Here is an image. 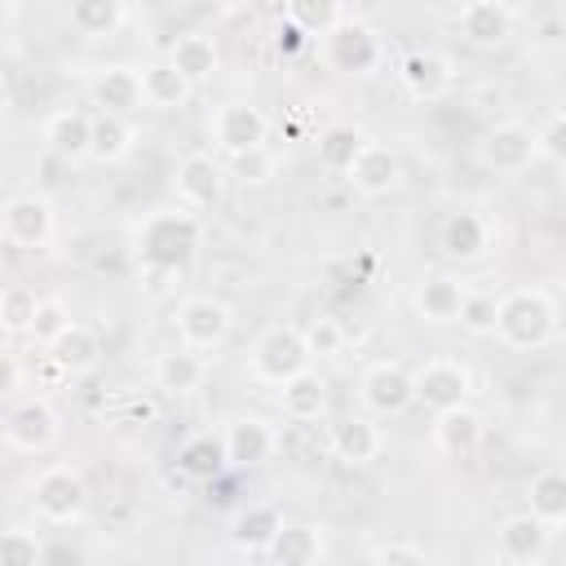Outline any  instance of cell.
Segmentation results:
<instances>
[{
    "label": "cell",
    "instance_id": "obj_31",
    "mask_svg": "<svg viewBox=\"0 0 566 566\" xmlns=\"http://www.w3.org/2000/svg\"><path fill=\"white\" fill-rule=\"evenodd\" d=\"M142 84H146V106H159V111H172V106H181L186 97H190V80L164 57V62H150L146 71H142Z\"/></svg>",
    "mask_w": 566,
    "mask_h": 566
},
{
    "label": "cell",
    "instance_id": "obj_23",
    "mask_svg": "<svg viewBox=\"0 0 566 566\" xmlns=\"http://www.w3.org/2000/svg\"><path fill=\"white\" fill-rule=\"evenodd\" d=\"M380 447H385V438H380L376 420H363V416L340 420L336 433H332V451H336V460H345V464H371V460L380 455Z\"/></svg>",
    "mask_w": 566,
    "mask_h": 566
},
{
    "label": "cell",
    "instance_id": "obj_24",
    "mask_svg": "<svg viewBox=\"0 0 566 566\" xmlns=\"http://www.w3.org/2000/svg\"><path fill=\"white\" fill-rule=\"evenodd\" d=\"M460 305H464V287L447 274H433L416 287V310L424 323H460Z\"/></svg>",
    "mask_w": 566,
    "mask_h": 566
},
{
    "label": "cell",
    "instance_id": "obj_33",
    "mask_svg": "<svg viewBox=\"0 0 566 566\" xmlns=\"http://www.w3.org/2000/svg\"><path fill=\"white\" fill-rule=\"evenodd\" d=\"M128 150H133V124H128V115H111V111L93 115V146H88V155L97 164H115Z\"/></svg>",
    "mask_w": 566,
    "mask_h": 566
},
{
    "label": "cell",
    "instance_id": "obj_10",
    "mask_svg": "<svg viewBox=\"0 0 566 566\" xmlns=\"http://www.w3.org/2000/svg\"><path fill=\"white\" fill-rule=\"evenodd\" d=\"M177 336H181V345H190L199 354L217 349L230 336V310L221 301H212V296H190L177 310Z\"/></svg>",
    "mask_w": 566,
    "mask_h": 566
},
{
    "label": "cell",
    "instance_id": "obj_46",
    "mask_svg": "<svg viewBox=\"0 0 566 566\" xmlns=\"http://www.w3.org/2000/svg\"><path fill=\"white\" fill-rule=\"evenodd\" d=\"M305 40H310V31L301 27V22H279V31H274V49L283 53V57H296L301 49H305Z\"/></svg>",
    "mask_w": 566,
    "mask_h": 566
},
{
    "label": "cell",
    "instance_id": "obj_29",
    "mask_svg": "<svg viewBox=\"0 0 566 566\" xmlns=\"http://www.w3.org/2000/svg\"><path fill=\"white\" fill-rule=\"evenodd\" d=\"M155 380H159V389H168V394H190V389H199V385H203V358H199V349L177 345V349L159 354Z\"/></svg>",
    "mask_w": 566,
    "mask_h": 566
},
{
    "label": "cell",
    "instance_id": "obj_30",
    "mask_svg": "<svg viewBox=\"0 0 566 566\" xmlns=\"http://www.w3.org/2000/svg\"><path fill=\"white\" fill-rule=\"evenodd\" d=\"M226 464H230L226 438H212V433H199V438H190V442L177 451V469H181L186 478H195V482H212Z\"/></svg>",
    "mask_w": 566,
    "mask_h": 566
},
{
    "label": "cell",
    "instance_id": "obj_42",
    "mask_svg": "<svg viewBox=\"0 0 566 566\" xmlns=\"http://www.w3.org/2000/svg\"><path fill=\"white\" fill-rule=\"evenodd\" d=\"M305 345H310V354H314V358H332V354H340L345 332H340V323H336V318H314V323L305 327Z\"/></svg>",
    "mask_w": 566,
    "mask_h": 566
},
{
    "label": "cell",
    "instance_id": "obj_9",
    "mask_svg": "<svg viewBox=\"0 0 566 566\" xmlns=\"http://www.w3.org/2000/svg\"><path fill=\"white\" fill-rule=\"evenodd\" d=\"M4 239L13 248L40 252L53 239V203L44 195H13L4 203Z\"/></svg>",
    "mask_w": 566,
    "mask_h": 566
},
{
    "label": "cell",
    "instance_id": "obj_40",
    "mask_svg": "<svg viewBox=\"0 0 566 566\" xmlns=\"http://www.w3.org/2000/svg\"><path fill=\"white\" fill-rule=\"evenodd\" d=\"M495 314H500V301L491 292H464V305H460V323L469 332H495Z\"/></svg>",
    "mask_w": 566,
    "mask_h": 566
},
{
    "label": "cell",
    "instance_id": "obj_38",
    "mask_svg": "<svg viewBox=\"0 0 566 566\" xmlns=\"http://www.w3.org/2000/svg\"><path fill=\"white\" fill-rule=\"evenodd\" d=\"M287 18L301 22L310 35H327L340 22V0H287Z\"/></svg>",
    "mask_w": 566,
    "mask_h": 566
},
{
    "label": "cell",
    "instance_id": "obj_8",
    "mask_svg": "<svg viewBox=\"0 0 566 566\" xmlns=\"http://www.w3.org/2000/svg\"><path fill=\"white\" fill-rule=\"evenodd\" d=\"M358 394L376 416H398V411H407L416 402V376L407 367H398V363H376V367L363 371Z\"/></svg>",
    "mask_w": 566,
    "mask_h": 566
},
{
    "label": "cell",
    "instance_id": "obj_16",
    "mask_svg": "<svg viewBox=\"0 0 566 566\" xmlns=\"http://www.w3.org/2000/svg\"><path fill=\"white\" fill-rule=\"evenodd\" d=\"M221 164L212 155H186L177 168V195L186 208H217L221 203Z\"/></svg>",
    "mask_w": 566,
    "mask_h": 566
},
{
    "label": "cell",
    "instance_id": "obj_12",
    "mask_svg": "<svg viewBox=\"0 0 566 566\" xmlns=\"http://www.w3.org/2000/svg\"><path fill=\"white\" fill-rule=\"evenodd\" d=\"M416 398L433 411H447V407H460L469 398V371L451 358H429L420 371H416Z\"/></svg>",
    "mask_w": 566,
    "mask_h": 566
},
{
    "label": "cell",
    "instance_id": "obj_47",
    "mask_svg": "<svg viewBox=\"0 0 566 566\" xmlns=\"http://www.w3.org/2000/svg\"><path fill=\"white\" fill-rule=\"evenodd\" d=\"M53 562H84V553L66 548V544H44V566H53Z\"/></svg>",
    "mask_w": 566,
    "mask_h": 566
},
{
    "label": "cell",
    "instance_id": "obj_48",
    "mask_svg": "<svg viewBox=\"0 0 566 566\" xmlns=\"http://www.w3.org/2000/svg\"><path fill=\"white\" fill-rule=\"evenodd\" d=\"M0 389L18 394V358L13 354H4V363H0Z\"/></svg>",
    "mask_w": 566,
    "mask_h": 566
},
{
    "label": "cell",
    "instance_id": "obj_27",
    "mask_svg": "<svg viewBox=\"0 0 566 566\" xmlns=\"http://www.w3.org/2000/svg\"><path fill=\"white\" fill-rule=\"evenodd\" d=\"M168 62H172L190 84H203L208 75H217V44H212L203 31L177 35L172 49H168Z\"/></svg>",
    "mask_w": 566,
    "mask_h": 566
},
{
    "label": "cell",
    "instance_id": "obj_44",
    "mask_svg": "<svg viewBox=\"0 0 566 566\" xmlns=\"http://www.w3.org/2000/svg\"><path fill=\"white\" fill-rule=\"evenodd\" d=\"M274 168V159L265 155V146H252V150H239L234 155V177L239 181H265Z\"/></svg>",
    "mask_w": 566,
    "mask_h": 566
},
{
    "label": "cell",
    "instance_id": "obj_35",
    "mask_svg": "<svg viewBox=\"0 0 566 566\" xmlns=\"http://www.w3.org/2000/svg\"><path fill=\"white\" fill-rule=\"evenodd\" d=\"M66 13H71V27H75L80 35L97 40V35H111V31L119 27L124 0H71Z\"/></svg>",
    "mask_w": 566,
    "mask_h": 566
},
{
    "label": "cell",
    "instance_id": "obj_13",
    "mask_svg": "<svg viewBox=\"0 0 566 566\" xmlns=\"http://www.w3.org/2000/svg\"><path fill=\"white\" fill-rule=\"evenodd\" d=\"M274 447H279V433H274V424L261 420V416H234L230 429H226V455H230V464H239V469L265 464V460L274 455Z\"/></svg>",
    "mask_w": 566,
    "mask_h": 566
},
{
    "label": "cell",
    "instance_id": "obj_37",
    "mask_svg": "<svg viewBox=\"0 0 566 566\" xmlns=\"http://www.w3.org/2000/svg\"><path fill=\"white\" fill-rule=\"evenodd\" d=\"M35 310H40V296H35L27 283H9V287L0 292V323H4V332H9V336L31 332Z\"/></svg>",
    "mask_w": 566,
    "mask_h": 566
},
{
    "label": "cell",
    "instance_id": "obj_45",
    "mask_svg": "<svg viewBox=\"0 0 566 566\" xmlns=\"http://www.w3.org/2000/svg\"><path fill=\"white\" fill-rule=\"evenodd\" d=\"M539 155H544V159H553L557 168L566 164V115H557V119L539 133Z\"/></svg>",
    "mask_w": 566,
    "mask_h": 566
},
{
    "label": "cell",
    "instance_id": "obj_3",
    "mask_svg": "<svg viewBox=\"0 0 566 566\" xmlns=\"http://www.w3.org/2000/svg\"><path fill=\"white\" fill-rule=\"evenodd\" d=\"M31 500H35V513H40L49 526H71V522L84 517L88 486H84V478H80L71 464H49V469L35 473Z\"/></svg>",
    "mask_w": 566,
    "mask_h": 566
},
{
    "label": "cell",
    "instance_id": "obj_5",
    "mask_svg": "<svg viewBox=\"0 0 566 566\" xmlns=\"http://www.w3.org/2000/svg\"><path fill=\"white\" fill-rule=\"evenodd\" d=\"M535 155H539V133H531V128H522V124H513V119L486 128L482 142H478V159H482V168L504 172V177L526 172V168L535 164Z\"/></svg>",
    "mask_w": 566,
    "mask_h": 566
},
{
    "label": "cell",
    "instance_id": "obj_19",
    "mask_svg": "<svg viewBox=\"0 0 566 566\" xmlns=\"http://www.w3.org/2000/svg\"><path fill=\"white\" fill-rule=\"evenodd\" d=\"M349 181H354V190H363V195H385V190H394V181H398V159H394V150H389L385 142H367V146L358 150V159L349 164Z\"/></svg>",
    "mask_w": 566,
    "mask_h": 566
},
{
    "label": "cell",
    "instance_id": "obj_6",
    "mask_svg": "<svg viewBox=\"0 0 566 566\" xmlns=\"http://www.w3.org/2000/svg\"><path fill=\"white\" fill-rule=\"evenodd\" d=\"M310 345H305V332H296V327H274V332H265L261 336V345H256V354H252V371L261 376V380H270V385H283V380H292L296 371H305L310 367Z\"/></svg>",
    "mask_w": 566,
    "mask_h": 566
},
{
    "label": "cell",
    "instance_id": "obj_26",
    "mask_svg": "<svg viewBox=\"0 0 566 566\" xmlns=\"http://www.w3.org/2000/svg\"><path fill=\"white\" fill-rule=\"evenodd\" d=\"M478 438H482V420H478L464 402H460V407L438 411L433 442H438L447 455H473V451H478Z\"/></svg>",
    "mask_w": 566,
    "mask_h": 566
},
{
    "label": "cell",
    "instance_id": "obj_17",
    "mask_svg": "<svg viewBox=\"0 0 566 566\" xmlns=\"http://www.w3.org/2000/svg\"><path fill=\"white\" fill-rule=\"evenodd\" d=\"M93 102L111 115H137L146 106V84L133 66H106L93 84Z\"/></svg>",
    "mask_w": 566,
    "mask_h": 566
},
{
    "label": "cell",
    "instance_id": "obj_4",
    "mask_svg": "<svg viewBox=\"0 0 566 566\" xmlns=\"http://www.w3.org/2000/svg\"><path fill=\"white\" fill-rule=\"evenodd\" d=\"M57 442V411L44 398H22L4 416V447L18 455H40Z\"/></svg>",
    "mask_w": 566,
    "mask_h": 566
},
{
    "label": "cell",
    "instance_id": "obj_15",
    "mask_svg": "<svg viewBox=\"0 0 566 566\" xmlns=\"http://www.w3.org/2000/svg\"><path fill=\"white\" fill-rule=\"evenodd\" d=\"M460 35L473 49H495L513 35V13L504 9V0H469L460 9Z\"/></svg>",
    "mask_w": 566,
    "mask_h": 566
},
{
    "label": "cell",
    "instance_id": "obj_11",
    "mask_svg": "<svg viewBox=\"0 0 566 566\" xmlns=\"http://www.w3.org/2000/svg\"><path fill=\"white\" fill-rule=\"evenodd\" d=\"M265 133H270V119H265L252 102H226V106H217V115H212V137H217L221 150H230V155L252 150V146H265Z\"/></svg>",
    "mask_w": 566,
    "mask_h": 566
},
{
    "label": "cell",
    "instance_id": "obj_32",
    "mask_svg": "<svg viewBox=\"0 0 566 566\" xmlns=\"http://www.w3.org/2000/svg\"><path fill=\"white\" fill-rule=\"evenodd\" d=\"M265 557L279 562V566H314V562L323 557L318 531H314V526H287V522H283V531L274 535V544L265 548Z\"/></svg>",
    "mask_w": 566,
    "mask_h": 566
},
{
    "label": "cell",
    "instance_id": "obj_25",
    "mask_svg": "<svg viewBox=\"0 0 566 566\" xmlns=\"http://www.w3.org/2000/svg\"><path fill=\"white\" fill-rule=\"evenodd\" d=\"M279 407H283L287 420H318L323 407H327V385L305 367V371H296L292 380H283Z\"/></svg>",
    "mask_w": 566,
    "mask_h": 566
},
{
    "label": "cell",
    "instance_id": "obj_20",
    "mask_svg": "<svg viewBox=\"0 0 566 566\" xmlns=\"http://www.w3.org/2000/svg\"><path fill=\"white\" fill-rule=\"evenodd\" d=\"M49 358L62 367V371H93L102 363V336L88 327V323H71L53 345H49Z\"/></svg>",
    "mask_w": 566,
    "mask_h": 566
},
{
    "label": "cell",
    "instance_id": "obj_14",
    "mask_svg": "<svg viewBox=\"0 0 566 566\" xmlns=\"http://www.w3.org/2000/svg\"><path fill=\"white\" fill-rule=\"evenodd\" d=\"M398 80L411 97L420 102H433L451 88V62L442 53H429V49H411L402 62H398Z\"/></svg>",
    "mask_w": 566,
    "mask_h": 566
},
{
    "label": "cell",
    "instance_id": "obj_22",
    "mask_svg": "<svg viewBox=\"0 0 566 566\" xmlns=\"http://www.w3.org/2000/svg\"><path fill=\"white\" fill-rule=\"evenodd\" d=\"M44 142H49V150L62 155V159L88 155V146H93V115H84V111H57V115L44 124Z\"/></svg>",
    "mask_w": 566,
    "mask_h": 566
},
{
    "label": "cell",
    "instance_id": "obj_41",
    "mask_svg": "<svg viewBox=\"0 0 566 566\" xmlns=\"http://www.w3.org/2000/svg\"><path fill=\"white\" fill-rule=\"evenodd\" d=\"M75 318L66 314V305L62 301H40V310H35V323H31V336L40 340V345H53L66 327H71Z\"/></svg>",
    "mask_w": 566,
    "mask_h": 566
},
{
    "label": "cell",
    "instance_id": "obj_49",
    "mask_svg": "<svg viewBox=\"0 0 566 566\" xmlns=\"http://www.w3.org/2000/svg\"><path fill=\"white\" fill-rule=\"evenodd\" d=\"M128 416L133 420H155V402L150 398H128Z\"/></svg>",
    "mask_w": 566,
    "mask_h": 566
},
{
    "label": "cell",
    "instance_id": "obj_34",
    "mask_svg": "<svg viewBox=\"0 0 566 566\" xmlns=\"http://www.w3.org/2000/svg\"><path fill=\"white\" fill-rule=\"evenodd\" d=\"M531 513L544 517L548 526L566 522V469H544L531 478Z\"/></svg>",
    "mask_w": 566,
    "mask_h": 566
},
{
    "label": "cell",
    "instance_id": "obj_50",
    "mask_svg": "<svg viewBox=\"0 0 566 566\" xmlns=\"http://www.w3.org/2000/svg\"><path fill=\"white\" fill-rule=\"evenodd\" d=\"M562 186H566V164H562Z\"/></svg>",
    "mask_w": 566,
    "mask_h": 566
},
{
    "label": "cell",
    "instance_id": "obj_21",
    "mask_svg": "<svg viewBox=\"0 0 566 566\" xmlns=\"http://www.w3.org/2000/svg\"><path fill=\"white\" fill-rule=\"evenodd\" d=\"M279 531H283V517H279L274 504H248V509H239L234 522H230V539H234L239 548H248V553H265Z\"/></svg>",
    "mask_w": 566,
    "mask_h": 566
},
{
    "label": "cell",
    "instance_id": "obj_2",
    "mask_svg": "<svg viewBox=\"0 0 566 566\" xmlns=\"http://www.w3.org/2000/svg\"><path fill=\"white\" fill-rule=\"evenodd\" d=\"M553 327H557V314H553V301L539 287H522V292L500 301L495 332L509 349H539L553 336Z\"/></svg>",
    "mask_w": 566,
    "mask_h": 566
},
{
    "label": "cell",
    "instance_id": "obj_7",
    "mask_svg": "<svg viewBox=\"0 0 566 566\" xmlns=\"http://www.w3.org/2000/svg\"><path fill=\"white\" fill-rule=\"evenodd\" d=\"M327 57H332L336 71L371 75V71L380 66L385 49H380V40H376V31H371L367 22H349V18H340V22L327 31Z\"/></svg>",
    "mask_w": 566,
    "mask_h": 566
},
{
    "label": "cell",
    "instance_id": "obj_18",
    "mask_svg": "<svg viewBox=\"0 0 566 566\" xmlns=\"http://www.w3.org/2000/svg\"><path fill=\"white\" fill-rule=\"evenodd\" d=\"M500 553L509 562H544V553H548V522L535 517L531 509L509 517L500 526Z\"/></svg>",
    "mask_w": 566,
    "mask_h": 566
},
{
    "label": "cell",
    "instance_id": "obj_43",
    "mask_svg": "<svg viewBox=\"0 0 566 566\" xmlns=\"http://www.w3.org/2000/svg\"><path fill=\"white\" fill-rule=\"evenodd\" d=\"M367 557L371 562H389V566H420V562H429L424 544H411V539H389V544L371 548Z\"/></svg>",
    "mask_w": 566,
    "mask_h": 566
},
{
    "label": "cell",
    "instance_id": "obj_28",
    "mask_svg": "<svg viewBox=\"0 0 566 566\" xmlns=\"http://www.w3.org/2000/svg\"><path fill=\"white\" fill-rule=\"evenodd\" d=\"M438 239H442V252L451 261H473L486 248V221L478 212H451L442 221V234Z\"/></svg>",
    "mask_w": 566,
    "mask_h": 566
},
{
    "label": "cell",
    "instance_id": "obj_1",
    "mask_svg": "<svg viewBox=\"0 0 566 566\" xmlns=\"http://www.w3.org/2000/svg\"><path fill=\"white\" fill-rule=\"evenodd\" d=\"M199 217H195V208H164V212H150L146 221H142V234H137V256H142V265L146 270H155V274H172V270H181L190 256H195V248H199Z\"/></svg>",
    "mask_w": 566,
    "mask_h": 566
},
{
    "label": "cell",
    "instance_id": "obj_39",
    "mask_svg": "<svg viewBox=\"0 0 566 566\" xmlns=\"http://www.w3.org/2000/svg\"><path fill=\"white\" fill-rule=\"evenodd\" d=\"M0 562L4 566H44V544L35 539V531L9 526L0 535Z\"/></svg>",
    "mask_w": 566,
    "mask_h": 566
},
{
    "label": "cell",
    "instance_id": "obj_36",
    "mask_svg": "<svg viewBox=\"0 0 566 566\" xmlns=\"http://www.w3.org/2000/svg\"><path fill=\"white\" fill-rule=\"evenodd\" d=\"M363 146H367V137H363L354 124H332V128L318 137V164L332 168V172H349V164L358 159Z\"/></svg>",
    "mask_w": 566,
    "mask_h": 566
}]
</instances>
